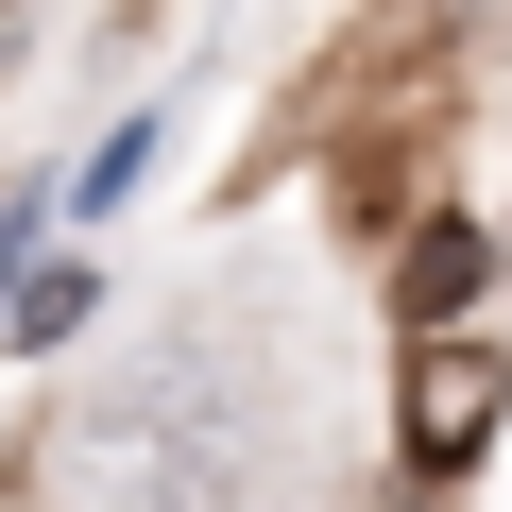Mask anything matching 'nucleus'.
Returning <instances> with one entry per match:
<instances>
[{
	"label": "nucleus",
	"mask_w": 512,
	"mask_h": 512,
	"mask_svg": "<svg viewBox=\"0 0 512 512\" xmlns=\"http://www.w3.org/2000/svg\"><path fill=\"white\" fill-rule=\"evenodd\" d=\"M478 256H495V239H478V222H444V205L393 239V325H410V342H461V291H478Z\"/></svg>",
	"instance_id": "7ed1b4c3"
},
{
	"label": "nucleus",
	"mask_w": 512,
	"mask_h": 512,
	"mask_svg": "<svg viewBox=\"0 0 512 512\" xmlns=\"http://www.w3.org/2000/svg\"><path fill=\"white\" fill-rule=\"evenodd\" d=\"M495 410H512V376H495V342H410V393H393V461L444 495V478H478V444H495Z\"/></svg>",
	"instance_id": "f03ea898"
},
{
	"label": "nucleus",
	"mask_w": 512,
	"mask_h": 512,
	"mask_svg": "<svg viewBox=\"0 0 512 512\" xmlns=\"http://www.w3.org/2000/svg\"><path fill=\"white\" fill-rule=\"evenodd\" d=\"M325 120H342V205L410 239V154H444V35H359V86Z\"/></svg>",
	"instance_id": "f257e3e1"
}]
</instances>
